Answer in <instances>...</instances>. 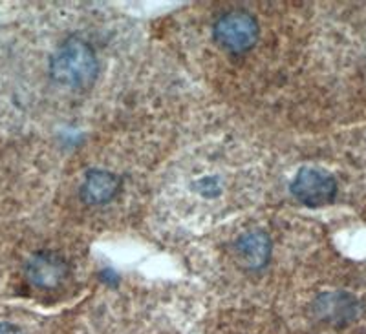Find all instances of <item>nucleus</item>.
I'll list each match as a JSON object with an SVG mask.
<instances>
[{
    "instance_id": "nucleus-1",
    "label": "nucleus",
    "mask_w": 366,
    "mask_h": 334,
    "mask_svg": "<svg viewBox=\"0 0 366 334\" xmlns=\"http://www.w3.org/2000/svg\"><path fill=\"white\" fill-rule=\"evenodd\" d=\"M249 170L229 153H198L182 165L169 196L183 218L209 221L234 212L242 199L251 196Z\"/></svg>"
},
{
    "instance_id": "nucleus-2",
    "label": "nucleus",
    "mask_w": 366,
    "mask_h": 334,
    "mask_svg": "<svg viewBox=\"0 0 366 334\" xmlns=\"http://www.w3.org/2000/svg\"><path fill=\"white\" fill-rule=\"evenodd\" d=\"M50 74L57 83L64 86H90L97 75L96 54L83 39H66L51 55Z\"/></svg>"
},
{
    "instance_id": "nucleus-3",
    "label": "nucleus",
    "mask_w": 366,
    "mask_h": 334,
    "mask_svg": "<svg viewBox=\"0 0 366 334\" xmlns=\"http://www.w3.org/2000/svg\"><path fill=\"white\" fill-rule=\"evenodd\" d=\"M212 34L218 44L233 54L249 50L258 39V24L251 13L234 9L222 15L217 21Z\"/></svg>"
},
{
    "instance_id": "nucleus-4",
    "label": "nucleus",
    "mask_w": 366,
    "mask_h": 334,
    "mask_svg": "<svg viewBox=\"0 0 366 334\" xmlns=\"http://www.w3.org/2000/svg\"><path fill=\"white\" fill-rule=\"evenodd\" d=\"M292 194L302 205L325 206L337 194V181L332 173L319 166H302L292 183Z\"/></svg>"
},
{
    "instance_id": "nucleus-5",
    "label": "nucleus",
    "mask_w": 366,
    "mask_h": 334,
    "mask_svg": "<svg viewBox=\"0 0 366 334\" xmlns=\"http://www.w3.org/2000/svg\"><path fill=\"white\" fill-rule=\"evenodd\" d=\"M29 283L37 289H55L68 276V265L63 258L51 252H39L26 267Z\"/></svg>"
},
{
    "instance_id": "nucleus-6",
    "label": "nucleus",
    "mask_w": 366,
    "mask_h": 334,
    "mask_svg": "<svg viewBox=\"0 0 366 334\" xmlns=\"http://www.w3.org/2000/svg\"><path fill=\"white\" fill-rule=\"evenodd\" d=\"M269 252L271 241L264 231L246 232L234 243V254H237L238 263L249 270L262 268L269 260Z\"/></svg>"
},
{
    "instance_id": "nucleus-7",
    "label": "nucleus",
    "mask_w": 366,
    "mask_h": 334,
    "mask_svg": "<svg viewBox=\"0 0 366 334\" xmlns=\"http://www.w3.org/2000/svg\"><path fill=\"white\" fill-rule=\"evenodd\" d=\"M119 190V178L107 170H90L81 185V199L88 205H103Z\"/></svg>"
},
{
    "instance_id": "nucleus-8",
    "label": "nucleus",
    "mask_w": 366,
    "mask_h": 334,
    "mask_svg": "<svg viewBox=\"0 0 366 334\" xmlns=\"http://www.w3.org/2000/svg\"><path fill=\"white\" fill-rule=\"evenodd\" d=\"M317 316L322 318L325 322L342 323L348 322L357 313V303L352 296H346L341 293L325 294L320 296L315 303Z\"/></svg>"
},
{
    "instance_id": "nucleus-9",
    "label": "nucleus",
    "mask_w": 366,
    "mask_h": 334,
    "mask_svg": "<svg viewBox=\"0 0 366 334\" xmlns=\"http://www.w3.org/2000/svg\"><path fill=\"white\" fill-rule=\"evenodd\" d=\"M0 334H21L15 327L6 325V323H0Z\"/></svg>"
}]
</instances>
